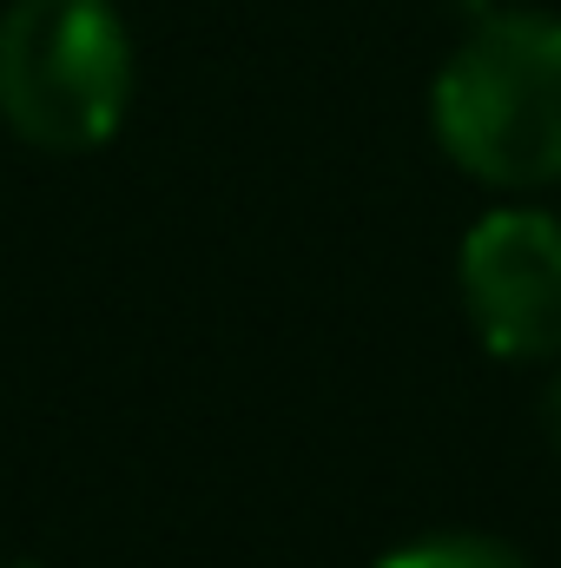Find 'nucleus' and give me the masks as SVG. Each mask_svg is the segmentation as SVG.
<instances>
[{
    "instance_id": "nucleus-6",
    "label": "nucleus",
    "mask_w": 561,
    "mask_h": 568,
    "mask_svg": "<svg viewBox=\"0 0 561 568\" xmlns=\"http://www.w3.org/2000/svg\"><path fill=\"white\" fill-rule=\"evenodd\" d=\"M20 568H33V562H20Z\"/></svg>"
},
{
    "instance_id": "nucleus-2",
    "label": "nucleus",
    "mask_w": 561,
    "mask_h": 568,
    "mask_svg": "<svg viewBox=\"0 0 561 568\" xmlns=\"http://www.w3.org/2000/svg\"><path fill=\"white\" fill-rule=\"evenodd\" d=\"M133 106V40L113 0H13L0 13V120L40 152H93Z\"/></svg>"
},
{
    "instance_id": "nucleus-1",
    "label": "nucleus",
    "mask_w": 561,
    "mask_h": 568,
    "mask_svg": "<svg viewBox=\"0 0 561 568\" xmlns=\"http://www.w3.org/2000/svg\"><path fill=\"white\" fill-rule=\"evenodd\" d=\"M429 120L442 152L502 192L561 185V20L489 13L442 60Z\"/></svg>"
},
{
    "instance_id": "nucleus-4",
    "label": "nucleus",
    "mask_w": 561,
    "mask_h": 568,
    "mask_svg": "<svg viewBox=\"0 0 561 568\" xmlns=\"http://www.w3.org/2000/svg\"><path fill=\"white\" fill-rule=\"evenodd\" d=\"M377 568H529L509 542H496V536H462V529H449V536H417V542H404V549H390Z\"/></svg>"
},
{
    "instance_id": "nucleus-3",
    "label": "nucleus",
    "mask_w": 561,
    "mask_h": 568,
    "mask_svg": "<svg viewBox=\"0 0 561 568\" xmlns=\"http://www.w3.org/2000/svg\"><path fill=\"white\" fill-rule=\"evenodd\" d=\"M476 337L496 357H561V219L536 205L489 212L456 258Z\"/></svg>"
},
{
    "instance_id": "nucleus-5",
    "label": "nucleus",
    "mask_w": 561,
    "mask_h": 568,
    "mask_svg": "<svg viewBox=\"0 0 561 568\" xmlns=\"http://www.w3.org/2000/svg\"><path fill=\"white\" fill-rule=\"evenodd\" d=\"M542 436H549V449L561 456V377L542 390Z\"/></svg>"
}]
</instances>
